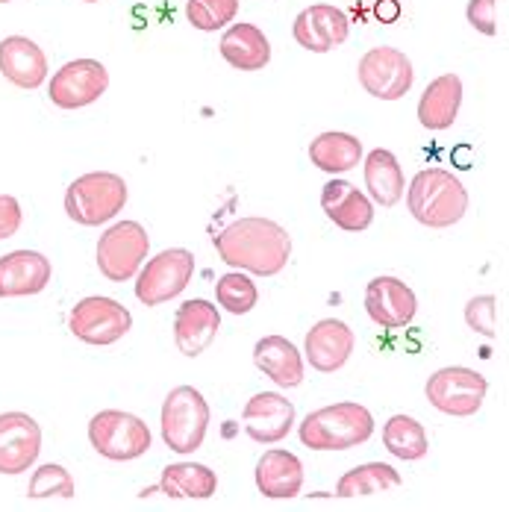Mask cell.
I'll use <instances>...</instances> for the list:
<instances>
[{"mask_svg":"<svg viewBox=\"0 0 509 512\" xmlns=\"http://www.w3.org/2000/svg\"><path fill=\"white\" fill-rule=\"evenodd\" d=\"M215 251L230 268L251 271L256 277H274L292 256V239L277 221L239 218L215 236Z\"/></svg>","mask_w":509,"mask_h":512,"instance_id":"6da1fadb","label":"cell"},{"mask_svg":"<svg viewBox=\"0 0 509 512\" xmlns=\"http://www.w3.org/2000/svg\"><path fill=\"white\" fill-rule=\"evenodd\" d=\"M407 206L418 224L442 230L462 221L468 212V192L451 171L427 168L418 171L407 186Z\"/></svg>","mask_w":509,"mask_h":512,"instance_id":"7a4b0ae2","label":"cell"},{"mask_svg":"<svg viewBox=\"0 0 509 512\" xmlns=\"http://www.w3.org/2000/svg\"><path fill=\"white\" fill-rule=\"evenodd\" d=\"M374 433V415L357 401H342L309 412L301 424V442L312 451H348L359 448Z\"/></svg>","mask_w":509,"mask_h":512,"instance_id":"3957f363","label":"cell"},{"mask_svg":"<svg viewBox=\"0 0 509 512\" xmlns=\"http://www.w3.org/2000/svg\"><path fill=\"white\" fill-rule=\"evenodd\" d=\"M127 204V183L112 171H92L77 177L65 192V212L83 227H98L115 218Z\"/></svg>","mask_w":509,"mask_h":512,"instance_id":"277c9868","label":"cell"},{"mask_svg":"<svg viewBox=\"0 0 509 512\" xmlns=\"http://www.w3.org/2000/svg\"><path fill=\"white\" fill-rule=\"evenodd\" d=\"M209 430V404L195 386H177L162 404V439L174 454H195Z\"/></svg>","mask_w":509,"mask_h":512,"instance_id":"5b68a950","label":"cell"},{"mask_svg":"<svg viewBox=\"0 0 509 512\" xmlns=\"http://www.w3.org/2000/svg\"><path fill=\"white\" fill-rule=\"evenodd\" d=\"M92 448L112 462L139 460L151 451V430L139 415L121 410H103L89 421Z\"/></svg>","mask_w":509,"mask_h":512,"instance_id":"8992f818","label":"cell"},{"mask_svg":"<svg viewBox=\"0 0 509 512\" xmlns=\"http://www.w3.org/2000/svg\"><path fill=\"white\" fill-rule=\"evenodd\" d=\"M151 239L139 221H118L98 239V268L106 280L124 283L139 274L148 259Z\"/></svg>","mask_w":509,"mask_h":512,"instance_id":"52a82bcc","label":"cell"},{"mask_svg":"<svg viewBox=\"0 0 509 512\" xmlns=\"http://www.w3.org/2000/svg\"><path fill=\"white\" fill-rule=\"evenodd\" d=\"M486 389H489L486 377L477 374L474 368L448 365V368H439L427 380L424 395H427L433 410L454 415V418H468L483 407Z\"/></svg>","mask_w":509,"mask_h":512,"instance_id":"ba28073f","label":"cell"},{"mask_svg":"<svg viewBox=\"0 0 509 512\" xmlns=\"http://www.w3.org/2000/svg\"><path fill=\"white\" fill-rule=\"evenodd\" d=\"M192 271H195V256L186 248H168L162 254L145 262V268H139V280H136V298L145 307H159L171 298H177L189 283H192Z\"/></svg>","mask_w":509,"mask_h":512,"instance_id":"9c48e42d","label":"cell"},{"mask_svg":"<svg viewBox=\"0 0 509 512\" xmlns=\"http://www.w3.org/2000/svg\"><path fill=\"white\" fill-rule=\"evenodd\" d=\"M68 327L80 342L106 348V345H115L118 339H124L130 333L133 315L124 304L95 295V298H83L77 307L71 309Z\"/></svg>","mask_w":509,"mask_h":512,"instance_id":"30bf717a","label":"cell"},{"mask_svg":"<svg viewBox=\"0 0 509 512\" xmlns=\"http://www.w3.org/2000/svg\"><path fill=\"white\" fill-rule=\"evenodd\" d=\"M359 83L377 101H398L412 89L415 71L398 48H371L359 59Z\"/></svg>","mask_w":509,"mask_h":512,"instance_id":"8fae6325","label":"cell"},{"mask_svg":"<svg viewBox=\"0 0 509 512\" xmlns=\"http://www.w3.org/2000/svg\"><path fill=\"white\" fill-rule=\"evenodd\" d=\"M109 89V71L98 59H74L65 62L51 77V101L59 109H83L101 98Z\"/></svg>","mask_w":509,"mask_h":512,"instance_id":"7c38bea8","label":"cell"},{"mask_svg":"<svg viewBox=\"0 0 509 512\" xmlns=\"http://www.w3.org/2000/svg\"><path fill=\"white\" fill-rule=\"evenodd\" d=\"M42 451V427L27 412L0 415V474H24Z\"/></svg>","mask_w":509,"mask_h":512,"instance_id":"4fadbf2b","label":"cell"},{"mask_svg":"<svg viewBox=\"0 0 509 512\" xmlns=\"http://www.w3.org/2000/svg\"><path fill=\"white\" fill-rule=\"evenodd\" d=\"M415 292L398 277H374L365 286V312L386 330H401L415 318Z\"/></svg>","mask_w":509,"mask_h":512,"instance_id":"5bb4252c","label":"cell"},{"mask_svg":"<svg viewBox=\"0 0 509 512\" xmlns=\"http://www.w3.org/2000/svg\"><path fill=\"white\" fill-rule=\"evenodd\" d=\"M292 33H295V42L306 51L327 53L336 51L339 45H345V39L351 33V24H348V15L339 6L315 3V6H309L295 18Z\"/></svg>","mask_w":509,"mask_h":512,"instance_id":"9a60e30c","label":"cell"},{"mask_svg":"<svg viewBox=\"0 0 509 512\" xmlns=\"http://www.w3.org/2000/svg\"><path fill=\"white\" fill-rule=\"evenodd\" d=\"M242 421H245V430L254 442L277 445L280 439H286L292 433L295 404L286 401L280 392H259L245 404Z\"/></svg>","mask_w":509,"mask_h":512,"instance_id":"2e32d148","label":"cell"},{"mask_svg":"<svg viewBox=\"0 0 509 512\" xmlns=\"http://www.w3.org/2000/svg\"><path fill=\"white\" fill-rule=\"evenodd\" d=\"M354 345H357V336L345 321L324 318L306 333V359L315 371L333 374L351 359Z\"/></svg>","mask_w":509,"mask_h":512,"instance_id":"e0dca14e","label":"cell"},{"mask_svg":"<svg viewBox=\"0 0 509 512\" xmlns=\"http://www.w3.org/2000/svg\"><path fill=\"white\" fill-rule=\"evenodd\" d=\"M221 327V315L204 298H192L177 307L174 315V342L183 357L195 359L215 342V333Z\"/></svg>","mask_w":509,"mask_h":512,"instance_id":"ac0fdd59","label":"cell"},{"mask_svg":"<svg viewBox=\"0 0 509 512\" xmlns=\"http://www.w3.org/2000/svg\"><path fill=\"white\" fill-rule=\"evenodd\" d=\"M51 259L39 251H12L0 256V298L39 295L51 283Z\"/></svg>","mask_w":509,"mask_h":512,"instance_id":"d6986e66","label":"cell"},{"mask_svg":"<svg viewBox=\"0 0 509 512\" xmlns=\"http://www.w3.org/2000/svg\"><path fill=\"white\" fill-rule=\"evenodd\" d=\"M0 71L18 89H39L48 80V59L27 36H9L0 42Z\"/></svg>","mask_w":509,"mask_h":512,"instance_id":"ffe728a7","label":"cell"},{"mask_svg":"<svg viewBox=\"0 0 509 512\" xmlns=\"http://www.w3.org/2000/svg\"><path fill=\"white\" fill-rule=\"evenodd\" d=\"M256 486L271 501H289L304 489V462L292 451H268L256 462Z\"/></svg>","mask_w":509,"mask_h":512,"instance_id":"44dd1931","label":"cell"},{"mask_svg":"<svg viewBox=\"0 0 509 512\" xmlns=\"http://www.w3.org/2000/svg\"><path fill=\"white\" fill-rule=\"evenodd\" d=\"M321 209L327 212V218L336 227H342L348 233H362L374 221V204L359 192L357 186H351L348 180H330L324 186Z\"/></svg>","mask_w":509,"mask_h":512,"instance_id":"7402d4cb","label":"cell"},{"mask_svg":"<svg viewBox=\"0 0 509 512\" xmlns=\"http://www.w3.org/2000/svg\"><path fill=\"white\" fill-rule=\"evenodd\" d=\"M256 368L271 377L280 389H295L304 383V357L283 336H265L254 345Z\"/></svg>","mask_w":509,"mask_h":512,"instance_id":"603a6c76","label":"cell"},{"mask_svg":"<svg viewBox=\"0 0 509 512\" xmlns=\"http://www.w3.org/2000/svg\"><path fill=\"white\" fill-rule=\"evenodd\" d=\"M459 106H462V80L457 74H442L424 89L418 101V121L427 130H448L457 121Z\"/></svg>","mask_w":509,"mask_h":512,"instance_id":"cb8c5ba5","label":"cell"},{"mask_svg":"<svg viewBox=\"0 0 509 512\" xmlns=\"http://www.w3.org/2000/svg\"><path fill=\"white\" fill-rule=\"evenodd\" d=\"M221 56L239 71H262L271 62V45L254 24H233L221 36Z\"/></svg>","mask_w":509,"mask_h":512,"instance_id":"d4e9b609","label":"cell"},{"mask_svg":"<svg viewBox=\"0 0 509 512\" xmlns=\"http://www.w3.org/2000/svg\"><path fill=\"white\" fill-rule=\"evenodd\" d=\"M365 186L374 198V204L395 206L404 198L407 180H404V168L398 162V156L386 148H377L365 156Z\"/></svg>","mask_w":509,"mask_h":512,"instance_id":"484cf974","label":"cell"},{"mask_svg":"<svg viewBox=\"0 0 509 512\" xmlns=\"http://www.w3.org/2000/svg\"><path fill=\"white\" fill-rule=\"evenodd\" d=\"M159 489H162V495H168L174 501H180V498L206 501L215 495L218 477H215V471H209L201 462H174L162 471Z\"/></svg>","mask_w":509,"mask_h":512,"instance_id":"4316f807","label":"cell"},{"mask_svg":"<svg viewBox=\"0 0 509 512\" xmlns=\"http://www.w3.org/2000/svg\"><path fill=\"white\" fill-rule=\"evenodd\" d=\"M309 159L327 174H345L362 162V142L351 133H321L309 145Z\"/></svg>","mask_w":509,"mask_h":512,"instance_id":"83f0119b","label":"cell"},{"mask_svg":"<svg viewBox=\"0 0 509 512\" xmlns=\"http://www.w3.org/2000/svg\"><path fill=\"white\" fill-rule=\"evenodd\" d=\"M401 486V474L386 465V462H365L351 468L348 474L339 477L336 483V498H371L377 492L386 489H398Z\"/></svg>","mask_w":509,"mask_h":512,"instance_id":"f1b7e54d","label":"cell"},{"mask_svg":"<svg viewBox=\"0 0 509 512\" xmlns=\"http://www.w3.org/2000/svg\"><path fill=\"white\" fill-rule=\"evenodd\" d=\"M383 445L392 457L412 462L427 457L430 439L424 424L415 421L412 415H392L383 427Z\"/></svg>","mask_w":509,"mask_h":512,"instance_id":"f546056e","label":"cell"},{"mask_svg":"<svg viewBox=\"0 0 509 512\" xmlns=\"http://www.w3.org/2000/svg\"><path fill=\"white\" fill-rule=\"evenodd\" d=\"M215 298H218V304L227 309V312L245 315V312H251V309L259 304V289H256V283L248 274L230 271V274H224V277L218 280Z\"/></svg>","mask_w":509,"mask_h":512,"instance_id":"4dcf8cb0","label":"cell"},{"mask_svg":"<svg viewBox=\"0 0 509 512\" xmlns=\"http://www.w3.org/2000/svg\"><path fill=\"white\" fill-rule=\"evenodd\" d=\"M27 498H33V501H39V498H74V477L62 465L45 462L33 471Z\"/></svg>","mask_w":509,"mask_h":512,"instance_id":"1f68e13d","label":"cell"},{"mask_svg":"<svg viewBox=\"0 0 509 512\" xmlns=\"http://www.w3.org/2000/svg\"><path fill=\"white\" fill-rule=\"evenodd\" d=\"M239 12V0H189L186 3V15L192 21V27L215 33L224 24H230Z\"/></svg>","mask_w":509,"mask_h":512,"instance_id":"d6a6232c","label":"cell"},{"mask_svg":"<svg viewBox=\"0 0 509 512\" xmlns=\"http://www.w3.org/2000/svg\"><path fill=\"white\" fill-rule=\"evenodd\" d=\"M495 312H498V301H495L492 295L471 298V301L465 304V324H468L474 333L492 339V336H495Z\"/></svg>","mask_w":509,"mask_h":512,"instance_id":"836d02e7","label":"cell"},{"mask_svg":"<svg viewBox=\"0 0 509 512\" xmlns=\"http://www.w3.org/2000/svg\"><path fill=\"white\" fill-rule=\"evenodd\" d=\"M468 24L474 30H480L483 36H495L498 24H495V0H471L468 3Z\"/></svg>","mask_w":509,"mask_h":512,"instance_id":"e575fe53","label":"cell"},{"mask_svg":"<svg viewBox=\"0 0 509 512\" xmlns=\"http://www.w3.org/2000/svg\"><path fill=\"white\" fill-rule=\"evenodd\" d=\"M21 204L12 195H0V239H12L21 230Z\"/></svg>","mask_w":509,"mask_h":512,"instance_id":"d590c367","label":"cell"},{"mask_svg":"<svg viewBox=\"0 0 509 512\" xmlns=\"http://www.w3.org/2000/svg\"><path fill=\"white\" fill-rule=\"evenodd\" d=\"M377 15H380L383 21H395V18H398V3H395V0H380V3H377Z\"/></svg>","mask_w":509,"mask_h":512,"instance_id":"8d00e7d4","label":"cell"},{"mask_svg":"<svg viewBox=\"0 0 509 512\" xmlns=\"http://www.w3.org/2000/svg\"><path fill=\"white\" fill-rule=\"evenodd\" d=\"M86 3H98V0H86Z\"/></svg>","mask_w":509,"mask_h":512,"instance_id":"74e56055","label":"cell"},{"mask_svg":"<svg viewBox=\"0 0 509 512\" xmlns=\"http://www.w3.org/2000/svg\"><path fill=\"white\" fill-rule=\"evenodd\" d=\"M0 3H9V0H0Z\"/></svg>","mask_w":509,"mask_h":512,"instance_id":"f35d334b","label":"cell"}]
</instances>
